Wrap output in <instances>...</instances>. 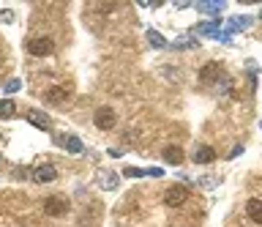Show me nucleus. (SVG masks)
Here are the masks:
<instances>
[{"mask_svg": "<svg viewBox=\"0 0 262 227\" xmlns=\"http://www.w3.org/2000/svg\"><path fill=\"white\" fill-rule=\"evenodd\" d=\"M28 52L36 58H47L55 52V41L52 39H47V36H41V39H30L28 41Z\"/></svg>", "mask_w": 262, "mask_h": 227, "instance_id": "nucleus-1", "label": "nucleus"}, {"mask_svg": "<svg viewBox=\"0 0 262 227\" xmlns=\"http://www.w3.org/2000/svg\"><path fill=\"white\" fill-rule=\"evenodd\" d=\"M188 200V189L186 186H169V189H167V194H164V203L169 208H178V206H183V203H186Z\"/></svg>", "mask_w": 262, "mask_h": 227, "instance_id": "nucleus-2", "label": "nucleus"}, {"mask_svg": "<svg viewBox=\"0 0 262 227\" xmlns=\"http://www.w3.org/2000/svg\"><path fill=\"white\" fill-rule=\"evenodd\" d=\"M221 66L219 63H207V66H202L200 71V83L202 85H213V83H221Z\"/></svg>", "mask_w": 262, "mask_h": 227, "instance_id": "nucleus-3", "label": "nucleus"}, {"mask_svg": "<svg viewBox=\"0 0 262 227\" xmlns=\"http://www.w3.org/2000/svg\"><path fill=\"white\" fill-rule=\"evenodd\" d=\"M44 211H47V216H63V213L69 211V200L66 197H49L47 203H44Z\"/></svg>", "mask_w": 262, "mask_h": 227, "instance_id": "nucleus-4", "label": "nucleus"}, {"mask_svg": "<svg viewBox=\"0 0 262 227\" xmlns=\"http://www.w3.org/2000/svg\"><path fill=\"white\" fill-rule=\"evenodd\" d=\"M93 121H96L98 129H112L117 118H115V112H112V107H98V110H96V118H93Z\"/></svg>", "mask_w": 262, "mask_h": 227, "instance_id": "nucleus-5", "label": "nucleus"}, {"mask_svg": "<svg viewBox=\"0 0 262 227\" xmlns=\"http://www.w3.org/2000/svg\"><path fill=\"white\" fill-rule=\"evenodd\" d=\"M57 178V170L52 165H38L33 170V181L36 184H49V181H55Z\"/></svg>", "mask_w": 262, "mask_h": 227, "instance_id": "nucleus-6", "label": "nucleus"}, {"mask_svg": "<svg viewBox=\"0 0 262 227\" xmlns=\"http://www.w3.org/2000/svg\"><path fill=\"white\" fill-rule=\"evenodd\" d=\"M213 159H216V151L210 145H200V148L194 151V162H197V165H210Z\"/></svg>", "mask_w": 262, "mask_h": 227, "instance_id": "nucleus-7", "label": "nucleus"}, {"mask_svg": "<svg viewBox=\"0 0 262 227\" xmlns=\"http://www.w3.org/2000/svg\"><path fill=\"white\" fill-rule=\"evenodd\" d=\"M69 96H71L69 88H52V90H47V93H44V99H47L49 104H63Z\"/></svg>", "mask_w": 262, "mask_h": 227, "instance_id": "nucleus-8", "label": "nucleus"}, {"mask_svg": "<svg viewBox=\"0 0 262 227\" xmlns=\"http://www.w3.org/2000/svg\"><path fill=\"white\" fill-rule=\"evenodd\" d=\"M28 121H30L33 126H38V129H44V131H47L49 126H52V121H49V115H44L41 110H30V112H28Z\"/></svg>", "mask_w": 262, "mask_h": 227, "instance_id": "nucleus-9", "label": "nucleus"}, {"mask_svg": "<svg viewBox=\"0 0 262 227\" xmlns=\"http://www.w3.org/2000/svg\"><path fill=\"white\" fill-rule=\"evenodd\" d=\"M246 213H248V219H251V222L262 225V200H248V203H246Z\"/></svg>", "mask_w": 262, "mask_h": 227, "instance_id": "nucleus-10", "label": "nucleus"}, {"mask_svg": "<svg viewBox=\"0 0 262 227\" xmlns=\"http://www.w3.org/2000/svg\"><path fill=\"white\" fill-rule=\"evenodd\" d=\"M57 145L69 148L71 153H79V151H82V143H79V140H76L74 134H60V137H57Z\"/></svg>", "mask_w": 262, "mask_h": 227, "instance_id": "nucleus-11", "label": "nucleus"}, {"mask_svg": "<svg viewBox=\"0 0 262 227\" xmlns=\"http://www.w3.org/2000/svg\"><path fill=\"white\" fill-rule=\"evenodd\" d=\"M164 159L169 162V165H180V162H183V151H180L178 145H167V148H164Z\"/></svg>", "mask_w": 262, "mask_h": 227, "instance_id": "nucleus-12", "label": "nucleus"}, {"mask_svg": "<svg viewBox=\"0 0 262 227\" xmlns=\"http://www.w3.org/2000/svg\"><path fill=\"white\" fill-rule=\"evenodd\" d=\"M251 28V17H232L229 20V33H238V30Z\"/></svg>", "mask_w": 262, "mask_h": 227, "instance_id": "nucleus-13", "label": "nucleus"}, {"mask_svg": "<svg viewBox=\"0 0 262 227\" xmlns=\"http://www.w3.org/2000/svg\"><path fill=\"white\" fill-rule=\"evenodd\" d=\"M17 112V104L11 102V99H3V102H0V121H3V118H11Z\"/></svg>", "mask_w": 262, "mask_h": 227, "instance_id": "nucleus-14", "label": "nucleus"}, {"mask_svg": "<svg viewBox=\"0 0 262 227\" xmlns=\"http://www.w3.org/2000/svg\"><path fill=\"white\" fill-rule=\"evenodd\" d=\"M172 47L175 49H191V47H197V41H194L191 36H180V39H175Z\"/></svg>", "mask_w": 262, "mask_h": 227, "instance_id": "nucleus-15", "label": "nucleus"}, {"mask_svg": "<svg viewBox=\"0 0 262 227\" xmlns=\"http://www.w3.org/2000/svg\"><path fill=\"white\" fill-rule=\"evenodd\" d=\"M115 184H117L115 172H101V186L104 189H115Z\"/></svg>", "mask_w": 262, "mask_h": 227, "instance_id": "nucleus-16", "label": "nucleus"}, {"mask_svg": "<svg viewBox=\"0 0 262 227\" xmlns=\"http://www.w3.org/2000/svg\"><path fill=\"white\" fill-rule=\"evenodd\" d=\"M148 41H150V44H153V47H156V49L167 47V41H164V36H161V33H156V30H150V33H148Z\"/></svg>", "mask_w": 262, "mask_h": 227, "instance_id": "nucleus-17", "label": "nucleus"}, {"mask_svg": "<svg viewBox=\"0 0 262 227\" xmlns=\"http://www.w3.org/2000/svg\"><path fill=\"white\" fill-rule=\"evenodd\" d=\"M200 11H205V14H216V11H221L224 8V3H200Z\"/></svg>", "mask_w": 262, "mask_h": 227, "instance_id": "nucleus-18", "label": "nucleus"}]
</instances>
